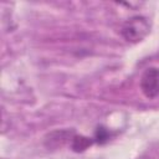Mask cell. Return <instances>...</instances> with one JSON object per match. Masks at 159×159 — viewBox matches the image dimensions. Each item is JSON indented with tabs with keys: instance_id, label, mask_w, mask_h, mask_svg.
Here are the masks:
<instances>
[{
	"instance_id": "obj_4",
	"label": "cell",
	"mask_w": 159,
	"mask_h": 159,
	"mask_svg": "<svg viewBox=\"0 0 159 159\" xmlns=\"http://www.w3.org/2000/svg\"><path fill=\"white\" fill-rule=\"evenodd\" d=\"M94 139H96V142H98V143H104V142H107V140L109 139V132H108L106 128L99 127V128L97 129V132H96Z\"/></svg>"
},
{
	"instance_id": "obj_1",
	"label": "cell",
	"mask_w": 159,
	"mask_h": 159,
	"mask_svg": "<svg viewBox=\"0 0 159 159\" xmlns=\"http://www.w3.org/2000/svg\"><path fill=\"white\" fill-rule=\"evenodd\" d=\"M149 31H150V25L147 17L138 15L128 19L123 24L120 34L128 42L137 43L142 41L149 34Z\"/></svg>"
},
{
	"instance_id": "obj_3",
	"label": "cell",
	"mask_w": 159,
	"mask_h": 159,
	"mask_svg": "<svg viewBox=\"0 0 159 159\" xmlns=\"http://www.w3.org/2000/svg\"><path fill=\"white\" fill-rule=\"evenodd\" d=\"M94 140L91 139V138H87L84 135H77V134H73L72 139H71V148L75 150V152H83L86 150L88 147L92 145Z\"/></svg>"
},
{
	"instance_id": "obj_2",
	"label": "cell",
	"mask_w": 159,
	"mask_h": 159,
	"mask_svg": "<svg viewBox=\"0 0 159 159\" xmlns=\"http://www.w3.org/2000/svg\"><path fill=\"white\" fill-rule=\"evenodd\" d=\"M140 89L143 94L152 99L159 96V68L149 67L140 77Z\"/></svg>"
}]
</instances>
